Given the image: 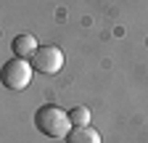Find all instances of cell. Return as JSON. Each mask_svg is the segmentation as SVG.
<instances>
[{
  "instance_id": "cell-5",
  "label": "cell",
  "mask_w": 148,
  "mask_h": 143,
  "mask_svg": "<svg viewBox=\"0 0 148 143\" xmlns=\"http://www.w3.org/2000/svg\"><path fill=\"white\" fill-rule=\"evenodd\" d=\"M66 143H101V133L95 127H71V133L66 135Z\"/></svg>"
},
{
  "instance_id": "cell-6",
  "label": "cell",
  "mask_w": 148,
  "mask_h": 143,
  "mask_svg": "<svg viewBox=\"0 0 148 143\" xmlns=\"http://www.w3.org/2000/svg\"><path fill=\"white\" fill-rule=\"evenodd\" d=\"M69 119L74 127H85V124H90V109H85V106H74V109L69 111Z\"/></svg>"
},
{
  "instance_id": "cell-1",
  "label": "cell",
  "mask_w": 148,
  "mask_h": 143,
  "mask_svg": "<svg viewBox=\"0 0 148 143\" xmlns=\"http://www.w3.org/2000/svg\"><path fill=\"white\" fill-rule=\"evenodd\" d=\"M34 127L40 130L45 138H53V140H66V135L71 133V119L69 114L61 109V106H53V103H45L37 109L34 114Z\"/></svg>"
},
{
  "instance_id": "cell-4",
  "label": "cell",
  "mask_w": 148,
  "mask_h": 143,
  "mask_svg": "<svg viewBox=\"0 0 148 143\" xmlns=\"http://www.w3.org/2000/svg\"><path fill=\"white\" fill-rule=\"evenodd\" d=\"M11 50H13L16 58H32L34 53H37V37H34V34H29V32L16 34L13 43H11Z\"/></svg>"
},
{
  "instance_id": "cell-2",
  "label": "cell",
  "mask_w": 148,
  "mask_h": 143,
  "mask_svg": "<svg viewBox=\"0 0 148 143\" xmlns=\"http://www.w3.org/2000/svg\"><path fill=\"white\" fill-rule=\"evenodd\" d=\"M32 64L27 58H11L3 64V72H0V77H3V85L11 87V90H24V87L32 82Z\"/></svg>"
},
{
  "instance_id": "cell-3",
  "label": "cell",
  "mask_w": 148,
  "mask_h": 143,
  "mask_svg": "<svg viewBox=\"0 0 148 143\" xmlns=\"http://www.w3.org/2000/svg\"><path fill=\"white\" fill-rule=\"evenodd\" d=\"M32 66L42 74H58L64 69V50L58 45H42L32 56Z\"/></svg>"
}]
</instances>
